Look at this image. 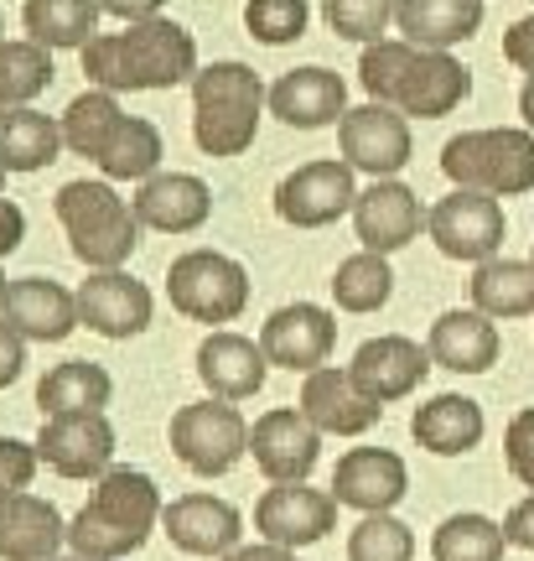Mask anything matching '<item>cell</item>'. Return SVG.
<instances>
[{
  "label": "cell",
  "instance_id": "obj_8",
  "mask_svg": "<svg viewBox=\"0 0 534 561\" xmlns=\"http://www.w3.org/2000/svg\"><path fill=\"white\" fill-rule=\"evenodd\" d=\"M503 229H509L503 224V203L488 198V193H473V187H452L426 219V234L436 240V250L446 261H467V265L494 261L503 250Z\"/></svg>",
  "mask_w": 534,
  "mask_h": 561
},
{
  "label": "cell",
  "instance_id": "obj_5",
  "mask_svg": "<svg viewBox=\"0 0 534 561\" xmlns=\"http://www.w3.org/2000/svg\"><path fill=\"white\" fill-rule=\"evenodd\" d=\"M441 172L452 187H473L488 198H524L534 187V130H462L441 146Z\"/></svg>",
  "mask_w": 534,
  "mask_h": 561
},
{
  "label": "cell",
  "instance_id": "obj_47",
  "mask_svg": "<svg viewBox=\"0 0 534 561\" xmlns=\"http://www.w3.org/2000/svg\"><path fill=\"white\" fill-rule=\"evenodd\" d=\"M503 541L514 546V551H534V489H530V500H519L503 515Z\"/></svg>",
  "mask_w": 534,
  "mask_h": 561
},
{
  "label": "cell",
  "instance_id": "obj_45",
  "mask_svg": "<svg viewBox=\"0 0 534 561\" xmlns=\"http://www.w3.org/2000/svg\"><path fill=\"white\" fill-rule=\"evenodd\" d=\"M21 369H26V339L0 318V390H5V385H16Z\"/></svg>",
  "mask_w": 534,
  "mask_h": 561
},
{
  "label": "cell",
  "instance_id": "obj_49",
  "mask_svg": "<svg viewBox=\"0 0 534 561\" xmlns=\"http://www.w3.org/2000/svg\"><path fill=\"white\" fill-rule=\"evenodd\" d=\"M100 5H104V16H119L125 26H130V21L161 16V5H166V0H100Z\"/></svg>",
  "mask_w": 534,
  "mask_h": 561
},
{
  "label": "cell",
  "instance_id": "obj_46",
  "mask_svg": "<svg viewBox=\"0 0 534 561\" xmlns=\"http://www.w3.org/2000/svg\"><path fill=\"white\" fill-rule=\"evenodd\" d=\"M503 58L514 62V68H524V73H534V11L503 32Z\"/></svg>",
  "mask_w": 534,
  "mask_h": 561
},
{
  "label": "cell",
  "instance_id": "obj_1",
  "mask_svg": "<svg viewBox=\"0 0 534 561\" xmlns=\"http://www.w3.org/2000/svg\"><path fill=\"white\" fill-rule=\"evenodd\" d=\"M83 73L94 89H109V94L177 89L198 79V42L187 26L166 16L130 21L125 32H100L83 47Z\"/></svg>",
  "mask_w": 534,
  "mask_h": 561
},
{
  "label": "cell",
  "instance_id": "obj_53",
  "mask_svg": "<svg viewBox=\"0 0 534 561\" xmlns=\"http://www.w3.org/2000/svg\"><path fill=\"white\" fill-rule=\"evenodd\" d=\"M53 561H83V557H53Z\"/></svg>",
  "mask_w": 534,
  "mask_h": 561
},
{
  "label": "cell",
  "instance_id": "obj_31",
  "mask_svg": "<svg viewBox=\"0 0 534 561\" xmlns=\"http://www.w3.org/2000/svg\"><path fill=\"white\" fill-rule=\"evenodd\" d=\"M100 0H26L21 5V26L26 37L42 42L47 53H62V47H89L100 37Z\"/></svg>",
  "mask_w": 534,
  "mask_h": 561
},
{
  "label": "cell",
  "instance_id": "obj_39",
  "mask_svg": "<svg viewBox=\"0 0 534 561\" xmlns=\"http://www.w3.org/2000/svg\"><path fill=\"white\" fill-rule=\"evenodd\" d=\"M416 557V536L410 525L395 515H363L348 536V561H410Z\"/></svg>",
  "mask_w": 534,
  "mask_h": 561
},
{
  "label": "cell",
  "instance_id": "obj_6",
  "mask_svg": "<svg viewBox=\"0 0 534 561\" xmlns=\"http://www.w3.org/2000/svg\"><path fill=\"white\" fill-rule=\"evenodd\" d=\"M166 297L193 322H234L249 307V271L223 250H187L166 271Z\"/></svg>",
  "mask_w": 534,
  "mask_h": 561
},
{
  "label": "cell",
  "instance_id": "obj_44",
  "mask_svg": "<svg viewBox=\"0 0 534 561\" xmlns=\"http://www.w3.org/2000/svg\"><path fill=\"white\" fill-rule=\"evenodd\" d=\"M37 442L21 437H0V494H16V489H32L37 479Z\"/></svg>",
  "mask_w": 534,
  "mask_h": 561
},
{
  "label": "cell",
  "instance_id": "obj_36",
  "mask_svg": "<svg viewBox=\"0 0 534 561\" xmlns=\"http://www.w3.org/2000/svg\"><path fill=\"white\" fill-rule=\"evenodd\" d=\"M395 297V271H390V255H374V250H358L333 271V301L343 312H379L384 301Z\"/></svg>",
  "mask_w": 534,
  "mask_h": 561
},
{
  "label": "cell",
  "instance_id": "obj_26",
  "mask_svg": "<svg viewBox=\"0 0 534 561\" xmlns=\"http://www.w3.org/2000/svg\"><path fill=\"white\" fill-rule=\"evenodd\" d=\"M58 546H68L58 504L42 494H0V561H53Z\"/></svg>",
  "mask_w": 534,
  "mask_h": 561
},
{
  "label": "cell",
  "instance_id": "obj_43",
  "mask_svg": "<svg viewBox=\"0 0 534 561\" xmlns=\"http://www.w3.org/2000/svg\"><path fill=\"white\" fill-rule=\"evenodd\" d=\"M503 462L524 489H534V405H524L503 432Z\"/></svg>",
  "mask_w": 534,
  "mask_h": 561
},
{
  "label": "cell",
  "instance_id": "obj_12",
  "mask_svg": "<svg viewBox=\"0 0 534 561\" xmlns=\"http://www.w3.org/2000/svg\"><path fill=\"white\" fill-rule=\"evenodd\" d=\"M333 343H337V318L317 301H286L259 328V348H265L270 369H291V375L322 369L333 359Z\"/></svg>",
  "mask_w": 534,
  "mask_h": 561
},
{
  "label": "cell",
  "instance_id": "obj_2",
  "mask_svg": "<svg viewBox=\"0 0 534 561\" xmlns=\"http://www.w3.org/2000/svg\"><path fill=\"white\" fill-rule=\"evenodd\" d=\"M161 489L140 468H109L94 489V500L83 504L68 525V546L83 561H119L140 551L146 536L161 525Z\"/></svg>",
  "mask_w": 534,
  "mask_h": 561
},
{
  "label": "cell",
  "instance_id": "obj_38",
  "mask_svg": "<svg viewBox=\"0 0 534 561\" xmlns=\"http://www.w3.org/2000/svg\"><path fill=\"white\" fill-rule=\"evenodd\" d=\"M503 525L488 515H446L431 536L436 561H503Z\"/></svg>",
  "mask_w": 534,
  "mask_h": 561
},
{
  "label": "cell",
  "instance_id": "obj_11",
  "mask_svg": "<svg viewBox=\"0 0 534 561\" xmlns=\"http://www.w3.org/2000/svg\"><path fill=\"white\" fill-rule=\"evenodd\" d=\"M37 458L62 479H104L115 468V426L104 411L42 416Z\"/></svg>",
  "mask_w": 534,
  "mask_h": 561
},
{
  "label": "cell",
  "instance_id": "obj_24",
  "mask_svg": "<svg viewBox=\"0 0 534 561\" xmlns=\"http://www.w3.org/2000/svg\"><path fill=\"white\" fill-rule=\"evenodd\" d=\"M270 115L291 130H322V125H337L348 115V83L337 79L333 68L322 62H306V68H291L280 73V83L270 89Z\"/></svg>",
  "mask_w": 534,
  "mask_h": 561
},
{
  "label": "cell",
  "instance_id": "obj_16",
  "mask_svg": "<svg viewBox=\"0 0 534 561\" xmlns=\"http://www.w3.org/2000/svg\"><path fill=\"white\" fill-rule=\"evenodd\" d=\"M348 375H353V385L369 401L395 405L426 385V375H431V348H420V343L405 339V333H379V339L358 343Z\"/></svg>",
  "mask_w": 534,
  "mask_h": 561
},
{
  "label": "cell",
  "instance_id": "obj_18",
  "mask_svg": "<svg viewBox=\"0 0 534 561\" xmlns=\"http://www.w3.org/2000/svg\"><path fill=\"white\" fill-rule=\"evenodd\" d=\"M410 494V468L390 447H353L337 458L333 500L358 510V515H390Z\"/></svg>",
  "mask_w": 534,
  "mask_h": 561
},
{
  "label": "cell",
  "instance_id": "obj_41",
  "mask_svg": "<svg viewBox=\"0 0 534 561\" xmlns=\"http://www.w3.org/2000/svg\"><path fill=\"white\" fill-rule=\"evenodd\" d=\"M410 58H416V42H405V37L369 42L363 58H358V79H363V89H369V100L390 104V94H395V83H399V73H405V62Z\"/></svg>",
  "mask_w": 534,
  "mask_h": 561
},
{
  "label": "cell",
  "instance_id": "obj_32",
  "mask_svg": "<svg viewBox=\"0 0 534 561\" xmlns=\"http://www.w3.org/2000/svg\"><path fill=\"white\" fill-rule=\"evenodd\" d=\"M115 396V380L109 369L94 359H68L53 364L37 385V405L42 416H68V411H104Z\"/></svg>",
  "mask_w": 534,
  "mask_h": 561
},
{
  "label": "cell",
  "instance_id": "obj_28",
  "mask_svg": "<svg viewBox=\"0 0 534 561\" xmlns=\"http://www.w3.org/2000/svg\"><path fill=\"white\" fill-rule=\"evenodd\" d=\"M395 26H399V37L426 47V53H452L456 42L477 37L483 0H399Z\"/></svg>",
  "mask_w": 534,
  "mask_h": 561
},
{
  "label": "cell",
  "instance_id": "obj_7",
  "mask_svg": "<svg viewBox=\"0 0 534 561\" xmlns=\"http://www.w3.org/2000/svg\"><path fill=\"white\" fill-rule=\"evenodd\" d=\"M166 437H172V453L182 468H193L198 479H218L249 453V421L239 416L234 401L208 396V401L182 405Z\"/></svg>",
  "mask_w": 534,
  "mask_h": 561
},
{
  "label": "cell",
  "instance_id": "obj_37",
  "mask_svg": "<svg viewBox=\"0 0 534 561\" xmlns=\"http://www.w3.org/2000/svg\"><path fill=\"white\" fill-rule=\"evenodd\" d=\"M53 83V53L42 42H0V110L32 104Z\"/></svg>",
  "mask_w": 534,
  "mask_h": 561
},
{
  "label": "cell",
  "instance_id": "obj_25",
  "mask_svg": "<svg viewBox=\"0 0 534 561\" xmlns=\"http://www.w3.org/2000/svg\"><path fill=\"white\" fill-rule=\"evenodd\" d=\"M130 208L156 234H193L213 214V187L193 178V172H156V178H146L136 187Z\"/></svg>",
  "mask_w": 534,
  "mask_h": 561
},
{
  "label": "cell",
  "instance_id": "obj_51",
  "mask_svg": "<svg viewBox=\"0 0 534 561\" xmlns=\"http://www.w3.org/2000/svg\"><path fill=\"white\" fill-rule=\"evenodd\" d=\"M519 115H524V125L534 130V73L524 79V89H519Z\"/></svg>",
  "mask_w": 534,
  "mask_h": 561
},
{
  "label": "cell",
  "instance_id": "obj_35",
  "mask_svg": "<svg viewBox=\"0 0 534 561\" xmlns=\"http://www.w3.org/2000/svg\"><path fill=\"white\" fill-rule=\"evenodd\" d=\"M119 121H125V110H119V100L109 94V89H89V94H79V100L62 110V146L73 151V157H89L100 161V151L109 146V136L119 130Z\"/></svg>",
  "mask_w": 534,
  "mask_h": 561
},
{
  "label": "cell",
  "instance_id": "obj_20",
  "mask_svg": "<svg viewBox=\"0 0 534 561\" xmlns=\"http://www.w3.org/2000/svg\"><path fill=\"white\" fill-rule=\"evenodd\" d=\"M467 94H473V73H467L452 53H426V47H416V58L405 62L390 104H395L399 115H416V121H441V115H452Z\"/></svg>",
  "mask_w": 534,
  "mask_h": 561
},
{
  "label": "cell",
  "instance_id": "obj_30",
  "mask_svg": "<svg viewBox=\"0 0 534 561\" xmlns=\"http://www.w3.org/2000/svg\"><path fill=\"white\" fill-rule=\"evenodd\" d=\"M62 151V125L53 115H42L32 104L0 110V167L21 178V172H42L53 167Z\"/></svg>",
  "mask_w": 534,
  "mask_h": 561
},
{
  "label": "cell",
  "instance_id": "obj_34",
  "mask_svg": "<svg viewBox=\"0 0 534 561\" xmlns=\"http://www.w3.org/2000/svg\"><path fill=\"white\" fill-rule=\"evenodd\" d=\"M161 157H166V146H161L156 125L140 121V115H125L94 167H100L109 182H146L161 172Z\"/></svg>",
  "mask_w": 534,
  "mask_h": 561
},
{
  "label": "cell",
  "instance_id": "obj_50",
  "mask_svg": "<svg viewBox=\"0 0 534 561\" xmlns=\"http://www.w3.org/2000/svg\"><path fill=\"white\" fill-rule=\"evenodd\" d=\"M223 561H297L291 557V551H286V546H234V551H229V557Z\"/></svg>",
  "mask_w": 534,
  "mask_h": 561
},
{
  "label": "cell",
  "instance_id": "obj_10",
  "mask_svg": "<svg viewBox=\"0 0 534 561\" xmlns=\"http://www.w3.org/2000/svg\"><path fill=\"white\" fill-rule=\"evenodd\" d=\"M358 178L348 161H306L276 187V214L291 229H327L343 214H353Z\"/></svg>",
  "mask_w": 534,
  "mask_h": 561
},
{
  "label": "cell",
  "instance_id": "obj_33",
  "mask_svg": "<svg viewBox=\"0 0 534 561\" xmlns=\"http://www.w3.org/2000/svg\"><path fill=\"white\" fill-rule=\"evenodd\" d=\"M473 307L488 312L494 322L534 318V265L509 261V255L473 265Z\"/></svg>",
  "mask_w": 534,
  "mask_h": 561
},
{
  "label": "cell",
  "instance_id": "obj_27",
  "mask_svg": "<svg viewBox=\"0 0 534 561\" xmlns=\"http://www.w3.org/2000/svg\"><path fill=\"white\" fill-rule=\"evenodd\" d=\"M431 364L441 369H452V375H483V369H494L498 364V328L488 312H477V307H452V312H441L431 322Z\"/></svg>",
  "mask_w": 534,
  "mask_h": 561
},
{
  "label": "cell",
  "instance_id": "obj_48",
  "mask_svg": "<svg viewBox=\"0 0 534 561\" xmlns=\"http://www.w3.org/2000/svg\"><path fill=\"white\" fill-rule=\"evenodd\" d=\"M21 240H26V219H21L16 203L0 193V261H5V255H11Z\"/></svg>",
  "mask_w": 534,
  "mask_h": 561
},
{
  "label": "cell",
  "instance_id": "obj_55",
  "mask_svg": "<svg viewBox=\"0 0 534 561\" xmlns=\"http://www.w3.org/2000/svg\"><path fill=\"white\" fill-rule=\"evenodd\" d=\"M0 286H5V280H0Z\"/></svg>",
  "mask_w": 534,
  "mask_h": 561
},
{
  "label": "cell",
  "instance_id": "obj_22",
  "mask_svg": "<svg viewBox=\"0 0 534 561\" xmlns=\"http://www.w3.org/2000/svg\"><path fill=\"white\" fill-rule=\"evenodd\" d=\"M265 375H270L265 348L255 339L234 333V328H213L198 343V380L208 385V396H218V401H249V396H259Z\"/></svg>",
  "mask_w": 534,
  "mask_h": 561
},
{
  "label": "cell",
  "instance_id": "obj_9",
  "mask_svg": "<svg viewBox=\"0 0 534 561\" xmlns=\"http://www.w3.org/2000/svg\"><path fill=\"white\" fill-rule=\"evenodd\" d=\"M337 146H343V161L363 172V178H399L405 161H410V115H399L395 104H358L337 121Z\"/></svg>",
  "mask_w": 534,
  "mask_h": 561
},
{
  "label": "cell",
  "instance_id": "obj_29",
  "mask_svg": "<svg viewBox=\"0 0 534 561\" xmlns=\"http://www.w3.org/2000/svg\"><path fill=\"white\" fill-rule=\"evenodd\" d=\"M488 432V421H483V405L473 396H431L426 405H416V416H410V437L436 453V458H462V453H473L477 442Z\"/></svg>",
  "mask_w": 534,
  "mask_h": 561
},
{
  "label": "cell",
  "instance_id": "obj_23",
  "mask_svg": "<svg viewBox=\"0 0 534 561\" xmlns=\"http://www.w3.org/2000/svg\"><path fill=\"white\" fill-rule=\"evenodd\" d=\"M161 530L187 557H229L244 536V515L229 500H213V494H182L161 510Z\"/></svg>",
  "mask_w": 534,
  "mask_h": 561
},
{
  "label": "cell",
  "instance_id": "obj_19",
  "mask_svg": "<svg viewBox=\"0 0 534 561\" xmlns=\"http://www.w3.org/2000/svg\"><path fill=\"white\" fill-rule=\"evenodd\" d=\"M0 318L26 343H62L79 328V297L47 276H21L0 286Z\"/></svg>",
  "mask_w": 534,
  "mask_h": 561
},
{
  "label": "cell",
  "instance_id": "obj_15",
  "mask_svg": "<svg viewBox=\"0 0 534 561\" xmlns=\"http://www.w3.org/2000/svg\"><path fill=\"white\" fill-rule=\"evenodd\" d=\"M255 530L270 546H317L327 530H337V500L333 489H306V483H276L255 504Z\"/></svg>",
  "mask_w": 534,
  "mask_h": 561
},
{
  "label": "cell",
  "instance_id": "obj_42",
  "mask_svg": "<svg viewBox=\"0 0 534 561\" xmlns=\"http://www.w3.org/2000/svg\"><path fill=\"white\" fill-rule=\"evenodd\" d=\"M306 0H249L244 5V26H249V37L265 42V47H286V42H297L306 32Z\"/></svg>",
  "mask_w": 534,
  "mask_h": 561
},
{
  "label": "cell",
  "instance_id": "obj_21",
  "mask_svg": "<svg viewBox=\"0 0 534 561\" xmlns=\"http://www.w3.org/2000/svg\"><path fill=\"white\" fill-rule=\"evenodd\" d=\"M301 411H306V421L317 426L322 437H363V432L379 426V416H384V405L369 401L353 385V375L337 369V364H322V369L306 375V385H301Z\"/></svg>",
  "mask_w": 534,
  "mask_h": 561
},
{
  "label": "cell",
  "instance_id": "obj_3",
  "mask_svg": "<svg viewBox=\"0 0 534 561\" xmlns=\"http://www.w3.org/2000/svg\"><path fill=\"white\" fill-rule=\"evenodd\" d=\"M270 104V89L259 83L249 62L223 58L198 68L193 79V140L202 157H244L259 136V110Z\"/></svg>",
  "mask_w": 534,
  "mask_h": 561
},
{
  "label": "cell",
  "instance_id": "obj_40",
  "mask_svg": "<svg viewBox=\"0 0 534 561\" xmlns=\"http://www.w3.org/2000/svg\"><path fill=\"white\" fill-rule=\"evenodd\" d=\"M399 0H322V16L343 42H384Z\"/></svg>",
  "mask_w": 534,
  "mask_h": 561
},
{
  "label": "cell",
  "instance_id": "obj_54",
  "mask_svg": "<svg viewBox=\"0 0 534 561\" xmlns=\"http://www.w3.org/2000/svg\"><path fill=\"white\" fill-rule=\"evenodd\" d=\"M530 265H534V255H530Z\"/></svg>",
  "mask_w": 534,
  "mask_h": 561
},
{
  "label": "cell",
  "instance_id": "obj_14",
  "mask_svg": "<svg viewBox=\"0 0 534 561\" xmlns=\"http://www.w3.org/2000/svg\"><path fill=\"white\" fill-rule=\"evenodd\" d=\"M249 453L270 483H306L322 458V432L306 421L301 405H276L249 426Z\"/></svg>",
  "mask_w": 534,
  "mask_h": 561
},
{
  "label": "cell",
  "instance_id": "obj_4",
  "mask_svg": "<svg viewBox=\"0 0 534 561\" xmlns=\"http://www.w3.org/2000/svg\"><path fill=\"white\" fill-rule=\"evenodd\" d=\"M53 208H58V224H62V234H68V244H73V255H79L89 271H125V261L136 255L146 224H140L136 208L115 193L109 178L62 182Z\"/></svg>",
  "mask_w": 534,
  "mask_h": 561
},
{
  "label": "cell",
  "instance_id": "obj_13",
  "mask_svg": "<svg viewBox=\"0 0 534 561\" xmlns=\"http://www.w3.org/2000/svg\"><path fill=\"white\" fill-rule=\"evenodd\" d=\"M73 297H79V328L115 343L140 339L151 328V312H156L146 280H136L130 271H89V280Z\"/></svg>",
  "mask_w": 534,
  "mask_h": 561
},
{
  "label": "cell",
  "instance_id": "obj_52",
  "mask_svg": "<svg viewBox=\"0 0 534 561\" xmlns=\"http://www.w3.org/2000/svg\"><path fill=\"white\" fill-rule=\"evenodd\" d=\"M5 178H11V172H5V167H0V193H5Z\"/></svg>",
  "mask_w": 534,
  "mask_h": 561
},
{
  "label": "cell",
  "instance_id": "obj_17",
  "mask_svg": "<svg viewBox=\"0 0 534 561\" xmlns=\"http://www.w3.org/2000/svg\"><path fill=\"white\" fill-rule=\"evenodd\" d=\"M426 219H431V208H420L416 193L395 178L369 182L353 203V234H358V244L374 250V255H395V250H405L410 240H420Z\"/></svg>",
  "mask_w": 534,
  "mask_h": 561
}]
</instances>
